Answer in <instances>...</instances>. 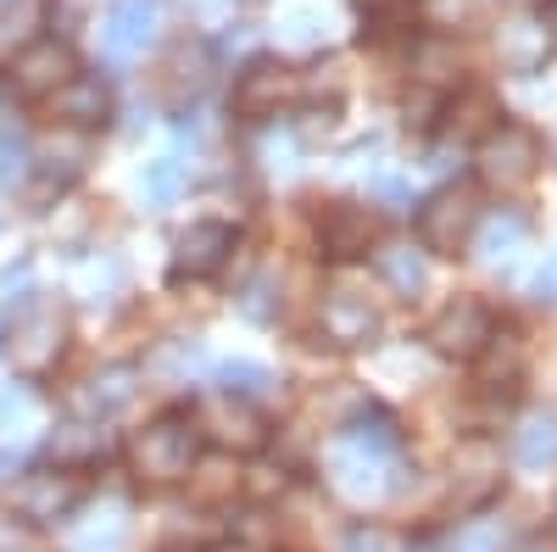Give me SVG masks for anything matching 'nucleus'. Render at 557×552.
Wrapping results in <instances>:
<instances>
[{"label": "nucleus", "mask_w": 557, "mask_h": 552, "mask_svg": "<svg viewBox=\"0 0 557 552\" xmlns=\"http://www.w3.org/2000/svg\"><path fill=\"white\" fill-rule=\"evenodd\" d=\"M401 469V436L391 419H357L351 430H341V441L330 446V486L351 502L368 508L391 491V475Z\"/></svg>", "instance_id": "1"}, {"label": "nucleus", "mask_w": 557, "mask_h": 552, "mask_svg": "<svg viewBox=\"0 0 557 552\" xmlns=\"http://www.w3.org/2000/svg\"><path fill=\"white\" fill-rule=\"evenodd\" d=\"M67 352V312L51 296H34L12 312V330H7V357L23 380H45Z\"/></svg>", "instance_id": "2"}, {"label": "nucleus", "mask_w": 557, "mask_h": 552, "mask_svg": "<svg viewBox=\"0 0 557 552\" xmlns=\"http://www.w3.org/2000/svg\"><path fill=\"white\" fill-rule=\"evenodd\" d=\"M474 168H480V179L491 184V191H524V184L535 179V168H541V140L524 123H502L480 140Z\"/></svg>", "instance_id": "3"}, {"label": "nucleus", "mask_w": 557, "mask_h": 552, "mask_svg": "<svg viewBox=\"0 0 557 552\" xmlns=\"http://www.w3.org/2000/svg\"><path fill=\"white\" fill-rule=\"evenodd\" d=\"M474 223H480V201L462 191V184H446V191H435L424 207H418V241H424L435 257H457L474 241Z\"/></svg>", "instance_id": "4"}, {"label": "nucleus", "mask_w": 557, "mask_h": 552, "mask_svg": "<svg viewBox=\"0 0 557 552\" xmlns=\"http://www.w3.org/2000/svg\"><path fill=\"white\" fill-rule=\"evenodd\" d=\"M190 457H196V430L184 419H157L134 441V475L146 486H173L190 475Z\"/></svg>", "instance_id": "5"}, {"label": "nucleus", "mask_w": 557, "mask_h": 552, "mask_svg": "<svg viewBox=\"0 0 557 552\" xmlns=\"http://www.w3.org/2000/svg\"><path fill=\"white\" fill-rule=\"evenodd\" d=\"M78 502H84V486L62 464L57 469H34V475H23L12 486V514L28 519V525H57V519H67L78 508Z\"/></svg>", "instance_id": "6"}, {"label": "nucleus", "mask_w": 557, "mask_h": 552, "mask_svg": "<svg viewBox=\"0 0 557 552\" xmlns=\"http://www.w3.org/2000/svg\"><path fill=\"white\" fill-rule=\"evenodd\" d=\"M162 34V7L157 0H112V12L101 23V51L112 62H139Z\"/></svg>", "instance_id": "7"}, {"label": "nucleus", "mask_w": 557, "mask_h": 552, "mask_svg": "<svg viewBox=\"0 0 557 552\" xmlns=\"http://www.w3.org/2000/svg\"><path fill=\"white\" fill-rule=\"evenodd\" d=\"M491 312H485V302H474V296H457V302H446L441 312H435V324L424 330V341L441 352V357H480L485 352V341H491Z\"/></svg>", "instance_id": "8"}, {"label": "nucleus", "mask_w": 557, "mask_h": 552, "mask_svg": "<svg viewBox=\"0 0 557 552\" xmlns=\"http://www.w3.org/2000/svg\"><path fill=\"white\" fill-rule=\"evenodd\" d=\"M318 324L335 346H368L380 335V307L368 296H357V291H330L323 307H318Z\"/></svg>", "instance_id": "9"}, {"label": "nucleus", "mask_w": 557, "mask_h": 552, "mask_svg": "<svg viewBox=\"0 0 557 552\" xmlns=\"http://www.w3.org/2000/svg\"><path fill=\"white\" fill-rule=\"evenodd\" d=\"M235 252V229L228 223H190L178 235V252H173V273H190V280H207L218 273Z\"/></svg>", "instance_id": "10"}, {"label": "nucleus", "mask_w": 557, "mask_h": 552, "mask_svg": "<svg viewBox=\"0 0 557 552\" xmlns=\"http://www.w3.org/2000/svg\"><path fill=\"white\" fill-rule=\"evenodd\" d=\"M552 57V34L541 17H507L496 28V62L507 73H541Z\"/></svg>", "instance_id": "11"}, {"label": "nucleus", "mask_w": 557, "mask_h": 552, "mask_svg": "<svg viewBox=\"0 0 557 552\" xmlns=\"http://www.w3.org/2000/svg\"><path fill=\"white\" fill-rule=\"evenodd\" d=\"M207 425H212V436L223 441V446H240V452H251V446H262V413L246 402V396H235V391H218V396H207Z\"/></svg>", "instance_id": "12"}, {"label": "nucleus", "mask_w": 557, "mask_h": 552, "mask_svg": "<svg viewBox=\"0 0 557 552\" xmlns=\"http://www.w3.org/2000/svg\"><path fill=\"white\" fill-rule=\"evenodd\" d=\"M290 89H296L290 68L251 62V68L235 78V112H240V118H268V112H278V101H285Z\"/></svg>", "instance_id": "13"}, {"label": "nucleus", "mask_w": 557, "mask_h": 552, "mask_svg": "<svg viewBox=\"0 0 557 552\" xmlns=\"http://www.w3.org/2000/svg\"><path fill=\"white\" fill-rule=\"evenodd\" d=\"M139 391V368L117 363V368H101V375H89L78 391H73V407L78 413H96V419H112V413H123Z\"/></svg>", "instance_id": "14"}, {"label": "nucleus", "mask_w": 557, "mask_h": 552, "mask_svg": "<svg viewBox=\"0 0 557 552\" xmlns=\"http://www.w3.org/2000/svg\"><path fill=\"white\" fill-rule=\"evenodd\" d=\"M368 241H374V218H368L362 207H351V201L323 207V218H318V246L330 252V257H357V252H368Z\"/></svg>", "instance_id": "15"}, {"label": "nucleus", "mask_w": 557, "mask_h": 552, "mask_svg": "<svg viewBox=\"0 0 557 552\" xmlns=\"http://www.w3.org/2000/svg\"><path fill=\"white\" fill-rule=\"evenodd\" d=\"M67 78H73L67 45H28L23 62H17V89L23 96H57Z\"/></svg>", "instance_id": "16"}, {"label": "nucleus", "mask_w": 557, "mask_h": 552, "mask_svg": "<svg viewBox=\"0 0 557 552\" xmlns=\"http://www.w3.org/2000/svg\"><path fill=\"white\" fill-rule=\"evenodd\" d=\"M57 112L73 123V128H96L112 118V89L101 78H67L57 89Z\"/></svg>", "instance_id": "17"}, {"label": "nucleus", "mask_w": 557, "mask_h": 552, "mask_svg": "<svg viewBox=\"0 0 557 552\" xmlns=\"http://www.w3.org/2000/svg\"><path fill=\"white\" fill-rule=\"evenodd\" d=\"M207 68H212L207 45H178V51L168 57V101H190V96H201Z\"/></svg>", "instance_id": "18"}, {"label": "nucleus", "mask_w": 557, "mask_h": 552, "mask_svg": "<svg viewBox=\"0 0 557 552\" xmlns=\"http://www.w3.org/2000/svg\"><path fill=\"white\" fill-rule=\"evenodd\" d=\"M380 280H385L396 296H418V291L430 285L424 252H412V246H385V252H380Z\"/></svg>", "instance_id": "19"}, {"label": "nucleus", "mask_w": 557, "mask_h": 552, "mask_svg": "<svg viewBox=\"0 0 557 552\" xmlns=\"http://www.w3.org/2000/svg\"><path fill=\"white\" fill-rule=\"evenodd\" d=\"M457 469H469V480H462V491H457L462 508H474V502H485V496L496 491V452H491L485 441L462 446V452H457Z\"/></svg>", "instance_id": "20"}, {"label": "nucleus", "mask_w": 557, "mask_h": 552, "mask_svg": "<svg viewBox=\"0 0 557 552\" xmlns=\"http://www.w3.org/2000/svg\"><path fill=\"white\" fill-rule=\"evenodd\" d=\"M101 446H107V430H96V425H62V430L51 436V457H57L62 469L96 464Z\"/></svg>", "instance_id": "21"}, {"label": "nucleus", "mask_w": 557, "mask_h": 552, "mask_svg": "<svg viewBox=\"0 0 557 552\" xmlns=\"http://www.w3.org/2000/svg\"><path fill=\"white\" fill-rule=\"evenodd\" d=\"M519 464L524 469H546V464H557V413H541V419H530L524 430H519Z\"/></svg>", "instance_id": "22"}, {"label": "nucleus", "mask_w": 557, "mask_h": 552, "mask_svg": "<svg viewBox=\"0 0 557 552\" xmlns=\"http://www.w3.org/2000/svg\"><path fill=\"white\" fill-rule=\"evenodd\" d=\"M474 235H480V257L502 262V257H513V252L524 246V218H513V212H496V218L474 223Z\"/></svg>", "instance_id": "23"}, {"label": "nucleus", "mask_w": 557, "mask_h": 552, "mask_svg": "<svg viewBox=\"0 0 557 552\" xmlns=\"http://www.w3.org/2000/svg\"><path fill=\"white\" fill-rule=\"evenodd\" d=\"M39 23H45V0H12V7L0 12V51H7V45H28Z\"/></svg>", "instance_id": "24"}, {"label": "nucleus", "mask_w": 557, "mask_h": 552, "mask_svg": "<svg viewBox=\"0 0 557 552\" xmlns=\"http://www.w3.org/2000/svg\"><path fill=\"white\" fill-rule=\"evenodd\" d=\"M218 380H223V391H235V396H273V368H262V363H223L218 368Z\"/></svg>", "instance_id": "25"}, {"label": "nucleus", "mask_w": 557, "mask_h": 552, "mask_svg": "<svg viewBox=\"0 0 557 552\" xmlns=\"http://www.w3.org/2000/svg\"><path fill=\"white\" fill-rule=\"evenodd\" d=\"M28 179V140L23 134H0V184H7V191H17V184Z\"/></svg>", "instance_id": "26"}, {"label": "nucleus", "mask_w": 557, "mask_h": 552, "mask_svg": "<svg viewBox=\"0 0 557 552\" xmlns=\"http://www.w3.org/2000/svg\"><path fill=\"white\" fill-rule=\"evenodd\" d=\"M178 191H184V168H178V162H151V173H146V201H151V207H168Z\"/></svg>", "instance_id": "27"}, {"label": "nucleus", "mask_w": 557, "mask_h": 552, "mask_svg": "<svg viewBox=\"0 0 557 552\" xmlns=\"http://www.w3.org/2000/svg\"><path fill=\"white\" fill-rule=\"evenodd\" d=\"M451 552H502V525H474L451 541Z\"/></svg>", "instance_id": "28"}, {"label": "nucleus", "mask_w": 557, "mask_h": 552, "mask_svg": "<svg viewBox=\"0 0 557 552\" xmlns=\"http://www.w3.org/2000/svg\"><path fill=\"white\" fill-rule=\"evenodd\" d=\"M469 12H474V0H424V17L441 23V28H457Z\"/></svg>", "instance_id": "29"}, {"label": "nucleus", "mask_w": 557, "mask_h": 552, "mask_svg": "<svg viewBox=\"0 0 557 552\" xmlns=\"http://www.w3.org/2000/svg\"><path fill=\"white\" fill-rule=\"evenodd\" d=\"M341 552H401V547H396V536L368 530V525H362V530H351V536H346V547H341Z\"/></svg>", "instance_id": "30"}, {"label": "nucleus", "mask_w": 557, "mask_h": 552, "mask_svg": "<svg viewBox=\"0 0 557 552\" xmlns=\"http://www.w3.org/2000/svg\"><path fill=\"white\" fill-rule=\"evenodd\" d=\"M535 291H541V302H557V257L541 268V280H535Z\"/></svg>", "instance_id": "31"}, {"label": "nucleus", "mask_w": 557, "mask_h": 552, "mask_svg": "<svg viewBox=\"0 0 557 552\" xmlns=\"http://www.w3.org/2000/svg\"><path fill=\"white\" fill-rule=\"evenodd\" d=\"M541 23H546V34H552V45H557V0H546V12H541Z\"/></svg>", "instance_id": "32"}, {"label": "nucleus", "mask_w": 557, "mask_h": 552, "mask_svg": "<svg viewBox=\"0 0 557 552\" xmlns=\"http://www.w3.org/2000/svg\"><path fill=\"white\" fill-rule=\"evenodd\" d=\"M513 552H552V541H546V536H530V541H519Z\"/></svg>", "instance_id": "33"}, {"label": "nucleus", "mask_w": 557, "mask_h": 552, "mask_svg": "<svg viewBox=\"0 0 557 552\" xmlns=\"http://www.w3.org/2000/svg\"><path fill=\"white\" fill-rule=\"evenodd\" d=\"M368 12H391V7H401V0H362Z\"/></svg>", "instance_id": "34"}, {"label": "nucleus", "mask_w": 557, "mask_h": 552, "mask_svg": "<svg viewBox=\"0 0 557 552\" xmlns=\"http://www.w3.org/2000/svg\"><path fill=\"white\" fill-rule=\"evenodd\" d=\"M190 7H196V12H212V7H218V0H190Z\"/></svg>", "instance_id": "35"}]
</instances>
